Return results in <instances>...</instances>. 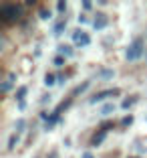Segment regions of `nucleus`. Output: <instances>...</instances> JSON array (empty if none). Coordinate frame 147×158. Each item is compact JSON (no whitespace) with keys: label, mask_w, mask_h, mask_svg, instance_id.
I'll use <instances>...</instances> for the list:
<instances>
[{"label":"nucleus","mask_w":147,"mask_h":158,"mask_svg":"<svg viewBox=\"0 0 147 158\" xmlns=\"http://www.w3.org/2000/svg\"><path fill=\"white\" fill-rule=\"evenodd\" d=\"M22 16V6L14 2H2L0 4V19L4 23H14Z\"/></svg>","instance_id":"f257e3e1"},{"label":"nucleus","mask_w":147,"mask_h":158,"mask_svg":"<svg viewBox=\"0 0 147 158\" xmlns=\"http://www.w3.org/2000/svg\"><path fill=\"white\" fill-rule=\"evenodd\" d=\"M143 51H145V45H143V39H135L131 45H129L127 53H125V57H127V61H139L143 55Z\"/></svg>","instance_id":"f03ea898"},{"label":"nucleus","mask_w":147,"mask_h":158,"mask_svg":"<svg viewBox=\"0 0 147 158\" xmlns=\"http://www.w3.org/2000/svg\"><path fill=\"white\" fill-rule=\"evenodd\" d=\"M73 41L77 47H87L89 43H91V37H89L85 31H75L73 33Z\"/></svg>","instance_id":"7ed1b4c3"},{"label":"nucleus","mask_w":147,"mask_h":158,"mask_svg":"<svg viewBox=\"0 0 147 158\" xmlns=\"http://www.w3.org/2000/svg\"><path fill=\"white\" fill-rule=\"evenodd\" d=\"M107 24H109V16H107L105 12H97V16L93 19V28H97V31H103Z\"/></svg>","instance_id":"20e7f679"},{"label":"nucleus","mask_w":147,"mask_h":158,"mask_svg":"<svg viewBox=\"0 0 147 158\" xmlns=\"http://www.w3.org/2000/svg\"><path fill=\"white\" fill-rule=\"evenodd\" d=\"M117 93H119V89L101 91V93H97V95H93V98H91V103H99V102H103V99H107V98H113V95H117Z\"/></svg>","instance_id":"39448f33"},{"label":"nucleus","mask_w":147,"mask_h":158,"mask_svg":"<svg viewBox=\"0 0 147 158\" xmlns=\"http://www.w3.org/2000/svg\"><path fill=\"white\" fill-rule=\"evenodd\" d=\"M12 83H14V73H8L4 79H2V83H0V91L8 93L10 89H12Z\"/></svg>","instance_id":"423d86ee"},{"label":"nucleus","mask_w":147,"mask_h":158,"mask_svg":"<svg viewBox=\"0 0 147 158\" xmlns=\"http://www.w3.org/2000/svg\"><path fill=\"white\" fill-rule=\"evenodd\" d=\"M115 77V71L111 69V67H103V69H99V79H103V81H109V79Z\"/></svg>","instance_id":"0eeeda50"},{"label":"nucleus","mask_w":147,"mask_h":158,"mask_svg":"<svg viewBox=\"0 0 147 158\" xmlns=\"http://www.w3.org/2000/svg\"><path fill=\"white\" fill-rule=\"evenodd\" d=\"M73 47H69V45H60L59 47V55H63L64 59H69V57H73Z\"/></svg>","instance_id":"6e6552de"},{"label":"nucleus","mask_w":147,"mask_h":158,"mask_svg":"<svg viewBox=\"0 0 147 158\" xmlns=\"http://www.w3.org/2000/svg\"><path fill=\"white\" fill-rule=\"evenodd\" d=\"M105 136H107V132H97V134L95 136H93V140H91V144L93 146H101L103 144V140H105Z\"/></svg>","instance_id":"1a4fd4ad"},{"label":"nucleus","mask_w":147,"mask_h":158,"mask_svg":"<svg viewBox=\"0 0 147 158\" xmlns=\"http://www.w3.org/2000/svg\"><path fill=\"white\" fill-rule=\"evenodd\" d=\"M56 77H59V75H52V73H46V75H44V85H46V87H51V85H55V83H56V81H59V79H56Z\"/></svg>","instance_id":"9d476101"},{"label":"nucleus","mask_w":147,"mask_h":158,"mask_svg":"<svg viewBox=\"0 0 147 158\" xmlns=\"http://www.w3.org/2000/svg\"><path fill=\"white\" fill-rule=\"evenodd\" d=\"M115 112V106L113 103H105V106L101 107V116H109V114Z\"/></svg>","instance_id":"9b49d317"},{"label":"nucleus","mask_w":147,"mask_h":158,"mask_svg":"<svg viewBox=\"0 0 147 158\" xmlns=\"http://www.w3.org/2000/svg\"><path fill=\"white\" fill-rule=\"evenodd\" d=\"M135 102H137V95H133V98H127V99H123V103H121V107H123V110H129V107L133 106Z\"/></svg>","instance_id":"f8f14e48"},{"label":"nucleus","mask_w":147,"mask_h":158,"mask_svg":"<svg viewBox=\"0 0 147 158\" xmlns=\"http://www.w3.org/2000/svg\"><path fill=\"white\" fill-rule=\"evenodd\" d=\"M26 91H28V89L24 87V85H22V87H18V91H16V99H18L20 103H22V99H24V95H26Z\"/></svg>","instance_id":"ddd939ff"},{"label":"nucleus","mask_w":147,"mask_h":158,"mask_svg":"<svg viewBox=\"0 0 147 158\" xmlns=\"http://www.w3.org/2000/svg\"><path fill=\"white\" fill-rule=\"evenodd\" d=\"M18 134H12V136H10V140H8V150H12L14 148V146H16V142H18Z\"/></svg>","instance_id":"4468645a"},{"label":"nucleus","mask_w":147,"mask_h":158,"mask_svg":"<svg viewBox=\"0 0 147 158\" xmlns=\"http://www.w3.org/2000/svg\"><path fill=\"white\" fill-rule=\"evenodd\" d=\"M38 16H41L42 20L51 19V10H46V8H41V10H38Z\"/></svg>","instance_id":"2eb2a0df"},{"label":"nucleus","mask_w":147,"mask_h":158,"mask_svg":"<svg viewBox=\"0 0 147 158\" xmlns=\"http://www.w3.org/2000/svg\"><path fill=\"white\" fill-rule=\"evenodd\" d=\"M87 87H89V81H85L83 85H79V87H77V89H75V91H73V95H79V93H83V91H85V89H87Z\"/></svg>","instance_id":"dca6fc26"},{"label":"nucleus","mask_w":147,"mask_h":158,"mask_svg":"<svg viewBox=\"0 0 147 158\" xmlns=\"http://www.w3.org/2000/svg\"><path fill=\"white\" fill-rule=\"evenodd\" d=\"M52 63H55L56 67H63V65H64V57H63V55H56L55 59H52Z\"/></svg>","instance_id":"f3484780"},{"label":"nucleus","mask_w":147,"mask_h":158,"mask_svg":"<svg viewBox=\"0 0 147 158\" xmlns=\"http://www.w3.org/2000/svg\"><path fill=\"white\" fill-rule=\"evenodd\" d=\"M133 124V116H131V114H129V116H125L123 120H121V126H131Z\"/></svg>","instance_id":"a211bd4d"},{"label":"nucleus","mask_w":147,"mask_h":158,"mask_svg":"<svg viewBox=\"0 0 147 158\" xmlns=\"http://www.w3.org/2000/svg\"><path fill=\"white\" fill-rule=\"evenodd\" d=\"M14 126H16V134H20V132L24 130V126H26V122H24V120H18V122H16Z\"/></svg>","instance_id":"6ab92c4d"},{"label":"nucleus","mask_w":147,"mask_h":158,"mask_svg":"<svg viewBox=\"0 0 147 158\" xmlns=\"http://www.w3.org/2000/svg\"><path fill=\"white\" fill-rule=\"evenodd\" d=\"M56 10H59V12H64V10H67V2H63V0L56 2Z\"/></svg>","instance_id":"aec40b11"},{"label":"nucleus","mask_w":147,"mask_h":158,"mask_svg":"<svg viewBox=\"0 0 147 158\" xmlns=\"http://www.w3.org/2000/svg\"><path fill=\"white\" fill-rule=\"evenodd\" d=\"M63 31H64V23H59V24L55 27V35H60Z\"/></svg>","instance_id":"412c9836"},{"label":"nucleus","mask_w":147,"mask_h":158,"mask_svg":"<svg viewBox=\"0 0 147 158\" xmlns=\"http://www.w3.org/2000/svg\"><path fill=\"white\" fill-rule=\"evenodd\" d=\"M83 8H85V10H91V8H93V4L89 2V0H85V2H83Z\"/></svg>","instance_id":"4be33fe9"},{"label":"nucleus","mask_w":147,"mask_h":158,"mask_svg":"<svg viewBox=\"0 0 147 158\" xmlns=\"http://www.w3.org/2000/svg\"><path fill=\"white\" fill-rule=\"evenodd\" d=\"M83 158H93V154H91V152H85V154H83Z\"/></svg>","instance_id":"5701e85b"}]
</instances>
